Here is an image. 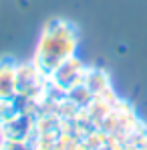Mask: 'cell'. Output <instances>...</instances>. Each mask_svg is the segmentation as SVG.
I'll use <instances>...</instances> for the list:
<instances>
[{"instance_id": "7a4b0ae2", "label": "cell", "mask_w": 147, "mask_h": 150, "mask_svg": "<svg viewBox=\"0 0 147 150\" xmlns=\"http://www.w3.org/2000/svg\"><path fill=\"white\" fill-rule=\"evenodd\" d=\"M85 73H87V67H85V63L73 55L71 59H67V61H63L56 69H52L49 73V81L50 85L54 87V89H59V91H73L75 87H79V85H83V79H85Z\"/></svg>"}, {"instance_id": "277c9868", "label": "cell", "mask_w": 147, "mask_h": 150, "mask_svg": "<svg viewBox=\"0 0 147 150\" xmlns=\"http://www.w3.org/2000/svg\"><path fill=\"white\" fill-rule=\"evenodd\" d=\"M47 75L42 73L32 61L18 65V96L32 98L42 89V79Z\"/></svg>"}, {"instance_id": "6da1fadb", "label": "cell", "mask_w": 147, "mask_h": 150, "mask_svg": "<svg viewBox=\"0 0 147 150\" xmlns=\"http://www.w3.org/2000/svg\"><path fill=\"white\" fill-rule=\"evenodd\" d=\"M79 49V30L67 18H52L49 21L34 49L32 63L49 77L52 69H56L63 61L77 55Z\"/></svg>"}, {"instance_id": "3957f363", "label": "cell", "mask_w": 147, "mask_h": 150, "mask_svg": "<svg viewBox=\"0 0 147 150\" xmlns=\"http://www.w3.org/2000/svg\"><path fill=\"white\" fill-rule=\"evenodd\" d=\"M18 98V63L12 57H0V100Z\"/></svg>"}, {"instance_id": "8992f818", "label": "cell", "mask_w": 147, "mask_h": 150, "mask_svg": "<svg viewBox=\"0 0 147 150\" xmlns=\"http://www.w3.org/2000/svg\"><path fill=\"white\" fill-rule=\"evenodd\" d=\"M18 118H20V112L16 110L14 100H0V128H6Z\"/></svg>"}, {"instance_id": "5b68a950", "label": "cell", "mask_w": 147, "mask_h": 150, "mask_svg": "<svg viewBox=\"0 0 147 150\" xmlns=\"http://www.w3.org/2000/svg\"><path fill=\"white\" fill-rule=\"evenodd\" d=\"M83 85L87 87V91H89L93 98H95V96H101V93H105V91L111 89V81H109L107 73L101 71V69H95V67L87 69L85 79H83Z\"/></svg>"}]
</instances>
